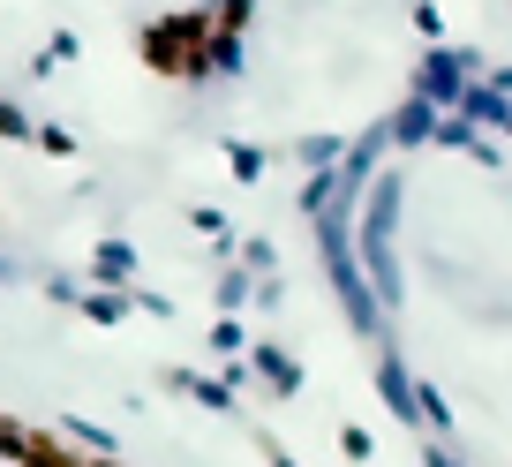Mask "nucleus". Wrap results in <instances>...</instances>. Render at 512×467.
<instances>
[{
  "label": "nucleus",
  "mask_w": 512,
  "mask_h": 467,
  "mask_svg": "<svg viewBox=\"0 0 512 467\" xmlns=\"http://www.w3.org/2000/svg\"><path fill=\"white\" fill-rule=\"evenodd\" d=\"M144 61L166 68V76L204 83V76H211V61H204V16H166V23H151V31H144Z\"/></svg>",
  "instance_id": "nucleus-1"
},
{
  "label": "nucleus",
  "mask_w": 512,
  "mask_h": 467,
  "mask_svg": "<svg viewBox=\"0 0 512 467\" xmlns=\"http://www.w3.org/2000/svg\"><path fill=\"white\" fill-rule=\"evenodd\" d=\"M16 467H83V460L68 452V437H53V430H23Z\"/></svg>",
  "instance_id": "nucleus-2"
},
{
  "label": "nucleus",
  "mask_w": 512,
  "mask_h": 467,
  "mask_svg": "<svg viewBox=\"0 0 512 467\" xmlns=\"http://www.w3.org/2000/svg\"><path fill=\"white\" fill-rule=\"evenodd\" d=\"M91 279L98 287H128V279H136V257H128V242H106L91 257Z\"/></svg>",
  "instance_id": "nucleus-3"
},
{
  "label": "nucleus",
  "mask_w": 512,
  "mask_h": 467,
  "mask_svg": "<svg viewBox=\"0 0 512 467\" xmlns=\"http://www.w3.org/2000/svg\"><path fill=\"white\" fill-rule=\"evenodd\" d=\"M249 362H256V370H264V377H272L279 392H294V385H302V362H294V355H279V347H256Z\"/></svg>",
  "instance_id": "nucleus-4"
},
{
  "label": "nucleus",
  "mask_w": 512,
  "mask_h": 467,
  "mask_svg": "<svg viewBox=\"0 0 512 467\" xmlns=\"http://www.w3.org/2000/svg\"><path fill=\"white\" fill-rule=\"evenodd\" d=\"M83 309H91V317H98V324H113V317H121V309H128V302H121V294H83Z\"/></svg>",
  "instance_id": "nucleus-5"
},
{
  "label": "nucleus",
  "mask_w": 512,
  "mask_h": 467,
  "mask_svg": "<svg viewBox=\"0 0 512 467\" xmlns=\"http://www.w3.org/2000/svg\"><path fill=\"white\" fill-rule=\"evenodd\" d=\"M234 174L256 181V174H264V151H256V144H234Z\"/></svg>",
  "instance_id": "nucleus-6"
},
{
  "label": "nucleus",
  "mask_w": 512,
  "mask_h": 467,
  "mask_svg": "<svg viewBox=\"0 0 512 467\" xmlns=\"http://www.w3.org/2000/svg\"><path fill=\"white\" fill-rule=\"evenodd\" d=\"M31 144H46V151H53V159H68V151H76V144H68V129H38V136H31Z\"/></svg>",
  "instance_id": "nucleus-7"
},
{
  "label": "nucleus",
  "mask_w": 512,
  "mask_h": 467,
  "mask_svg": "<svg viewBox=\"0 0 512 467\" xmlns=\"http://www.w3.org/2000/svg\"><path fill=\"white\" fill-rule=\"evenodd\" d=\"M16 445H23V422H0V460H16Z\"/></svg>",
  "instance_id": "nucleus-8"
},
{
  "label": "nucleus",
  "mask_w": 512,
  "mask_h": 467,
  "mask_svg": "<svg viewBox=\"0 0 512 467\" xmlns=\"http://www.w3.org/2000/svg\"><path fill=\"white\" fill-rule=\"evenodd\" d=\"M430 467H452V452H430Z\"/></svg>",
  "instance_id": "nucleus-9"
},
{
  "label": "nucleus",
  "mask_w": 512,
  "mask_h": 467,
  "mask_svg": "<svg viewBox=\"0 0 512 467\" xmlns=\"http://www.w3.org/2000/svg\"><path fill=\"white\" fill-rule=\"evenodd\" d=\"M272 467H294V460H287V452H272Z\"/></svg>",
  "instance_id": "nucleus-10"
},
{
  "label": "nucleus",
  "mask_w": 512,
  "mask_h": 467,
  "mask_svg": "<svg viewBox=\"0 0 512 467\" xmlns=\"http://www.w3.org/2000/svg\"><path fill=\"white\" fill-rule=\"evenodd\" d=\"M83 467H113V460H83Z\"/></svg>",
  "instance_id": "nucleus-11"
}]
</instances>
